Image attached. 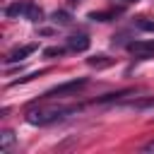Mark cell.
<instances>
[{"label": "cell", "instance_id": "obj_3", "mask_svg": "<svg viewBox=\"0 0 154 154\" xmlns=\"http://www.w3.org/2000/svg\"><path fill=\"white\" fill-rule=\"evenodd\" d=\"M128 51L135 53L140 60H147V58H154V38H142V41H130L128 43Z\"/></svg>", "mask_w": 154, "mask_h": 154}, {"label": "cell", "instance_id": "obj_11", "mask_svg": "<svg viewBox=\"0 0 154 154\" xmlns=\"http://www.w3.org/2000/svg\"><path fill=\"white\" fill-rule=\"evenodd\" d=\"M26 19H31V22H38L41 17H43V12H41V7L38 5H34V2H29V7H26V14H24Z\"/></svg>", "mask_w": 154, "mask_h": 154}, {"label": "cell", "instance_id": "obj_6", "mask_svg": "<svg viewBox=\"0 0 154 154\" xmlns=\"http://www.w3.org/2000/svg\"><path fill=\"white\" fill-rule=\"evenodd\" d=\"M26 7H29V2H12V5L5 7V17H10V19L24 17V14H26Z\"/></svg>", "mask_w": 154, "mask_h": 154}, {"label": "cell", "instance_id": "obj_2", "mask_svg": "<svg viewBox=\"0 0 154 154\" xmlns=\"http://www.w3.org/2000/svg\"><path fill=\"white\" fill-rule=\"evenodd\" d=\"M89 84L87 77H77V79H70V82H63V84H55L51 87L48 91H43L41 99H58V96H75L77 91H82L84 87Z\"/></svg>", "mask_w": 154, "mask_h": 154}, {"label": "cell", "instance_id": "obj_8", "mask_svg": "<svg viewBox=\"0 0 154 154\" xmlns=\"http://www.w3.org/2000/svg\"><path fill=\"white\" fill-rule=\"evenodd\" d=\"M128 94H132V91H130V89H123V91L103 94V96H99V99H96V103H111V101H118V99H123V96H128Z\"/></svg>", "mask_w": 154, "mask_h": 154}, {"label": "cell", "instance_id": "obj_13", "mask_svg": "<svg viewBox=\"0 0 154 154\" xmlns=\"http://www.w3.org/2000/svg\"><path fill=\"white\" fill-rule=\"evenodd\" d=\"M12 142H14V132H10V130H7V132H2V142H0V147H2V149H7Z\"/></svg>", "mask_w": 154, "mask_h": 154}, {"label": "cell", "instance_id": "obj_14", "mask_svg": "<svg viewBox=\"0 0 154 154\" xmlns=\"http://www.w3.org/2000/svg\"><path fill=\"white\" fill-rule=\"evenodd\" d=\"M137 26H140L142 31H154V19H140Z\"/></svg>", "mask_w": 154, "mask_h": 154}, {"label": "cell", "instance_id": "obj_7", "mask_svg": "<svg viewBox=\"0 0 154 154\" xmlns=\"http://www.w3.org/2000/svg\"><path fill=\"white\" fill-rule=\"evenodd\" d=\"M118 17V10H106V12H89V19L94 22H111Z\"/></svg>", "mask_w": 154, "mask_h": 154}, {"label": "cell", "instance_id": "obj_15", "mask_svg": "<svg viewBox=\"0 0 154 154\" xmlns=\"http://www.w3.org/2000/svg\"><path fill=\"white\" fill-rule=\"evenodd\" d=\"M142 152H154V140H152V142H147V144L142 147Z\"/></svg>", "mask_w": 154, "mask_h": 154}, {"label": "cell", "instance_id": "obj_10", "mask_svg": "<svg viewBox=\"0 0 154 154\" xmlns=\"http://www.w3.org/2000/svg\"><path fill=\"white\" fill-rule=\"evenodd\" d=\"M91 67H108V65H113V60L108 58V55H94V58H89L87 60Z\"/></svg>", "mask_w": 154, "mask_h": 154}, {"label": "cell", "instance_id": "obj_5", "mask_svg": "<svg viewBox=\"0 0 154 154\" xmlns=\"http://www.w3.org/2000/svg\"><path fill=\"white\" fill-rule=\"evenodd\" d=\"M38 46L36 43H29V46H22V48H14V51H10L7 53V58H5V63L10 65V63H19V60H24L26 55H31L34 51H36Z\"/></svg>", "mask_w": 154, "mask_h": 154}, {"label": "cell", "instance_id": "obj_9", "mask_svg": "<svg viewBox=\"0 0 154 154\" xmlns=\"http://www.w3.org/2000/svg\"><path fill=\"white\" fill-rule=\"evenodd\" d=\"M51 19H53L55 24L65 26V24H70V22H72V14H70V12H65V10H55V12L51 14Z\"/></svg>", "mask_w": 154, "mask_h": 154}, {"label": "cell", "instance_id": "obj_12", "mask_svg": "<svg viewBox=\"0 0 154 154\" xmlns=\"http://www.w3.org/2000/svg\"><path fill=\"white\" fill-rule=\"evenodd\" d=\"M65 51H67V46H65V48H63V46H51V48L43 51V55H46V58H55V55L60 58V55H65Z\"/></svg>", "mask_w": 154, "mask_h": 154}, {"label": "cell", "instance_id": "obj_17", "mask_svg": "<svg viewBox=\"0 0 154 154\" xmlns=\"http://www.w3.org/2000/svg\"><path fill=\"white\" fill-rule=\"evenodd\" d=\"M70 2H77V0H70Z\"/></svg>", "mask_w": 154, "mask_h": 154}, {"label": "cell", "instance_id": "obj_4", "mask_svg": "<svg viewBox=\"0 0 154 154\" xmlns=\"http://www.w3.org/2000/svg\"><path fill=\"white\" fill-rule=\"evenodd\" d=\"M89 36L87 34H72V36H67V41H65V46H67V51H75V53H82V51H87L89 48Z\"/></svg>", "mask_w": 154, "mask_h": 154}, {"label": "cell", "instance_id": "obj_1", "mask_svg": "<svg viewBox=\"0 0 154 154\" xmlns=\"http://www.w3.org/2000/svg\"><path fill=\"white\" fill-rule=\"evenodd\" d=\"M82 108L79 106H51V108H38V111H31L26 116V120L31 125H48V123H55V120H63L72 113H79Z\"/></svg>", "mask_w": 154, "mask_h": 154}, {"label": "cell", "instance_id": "obj_16", "mask_svg": "<svg viewBox=\"0 0 154 154\" xmlns=\"http://www.w3.org/2000/svg\"><path fill=\"white\" fill-rule=\"evenodd\" d=\"M113 2H118V5H132V2H140V0H113Z\"/></svg>", "mask_w": 154, "mask_h": 154}]
</instances>
